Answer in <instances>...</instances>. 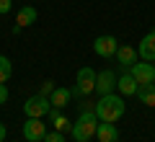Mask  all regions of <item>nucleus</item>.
<instances>
[{
	"label": "nucleus",
	"instance_id": "23",
	"mask_svg": "<svg viewBox=\"0 0 155 142\" xmlns=\"http://www.w3.org/2000/svg\"><path fill=\"white\" fill-rule=\"evenodd\" d=\"M116 142H122V140H116Z\"/></svg>",
	"mask_w": 155,
	"mask_h": 142
},
{
	"label": "nucleus",
	"instance_id": "7",
	"mask_svg": "<svg viewBox=\"0 0 155 142\" xmlns=\"http://www.w3.org/2000/svg\"><path fill=\"white\" fill-rule=\"evenodd\" d=\"M114 88H116V72H114V70H101V72H96V91H98V96L114 93Z\"/></svg>",
	"mask_w": 155,
	"mask_h": 142
},
{
	"label": "nucleus",
	"instance_id": "18",
	"mask_svg": "<svg viewBox=\"0 0 155 142\" xmlns=\"http://www.w3.org/2000/svg\"><path fill=\"white\" fill-rule=\"evenodd\" d=\"M54 83H52V80H44V83H41V88H39V93H41V96H47V98H49V93L52 91H54Z\"/></svg>",
	"mask_w": 155,
	"mask_h": 142
},
{
	"label": "nucleus",
	"instance_id": "1",
	"mask_svg": "<svg viewBox=\"0 0 155 142\" xmlns=\"http://www.w3.org/2000/svg\"><path fill=\"white\" fill-rule=\"evenodd\" d=\"M93 111H96V116H98V121L116 124V121L124 116V111H127V104H124V98L119 93H106V96L98 98V104L93 106Z\"/></svg>",
	"mask_w": 155,
	"mask_h": 142
},
{
	"label": "nucleus",
	"instance_id": "13",
	"mask_svg": "<svg viewBox=\"0 0 155 142\" xmlns=\"http://www.w3.org/2000/svg\"><path fill=\"white\" fill-rule=\"evenodd\" d=\"M96 137H98V142H116V140H119V129H116V124H109V121H98Z\"/></svg>",
	"mask_w": 155,
	"mask_h": 142
},
{
	"label": "nucleus",
	"instance_id": "22",
	"mask_svg": "<svg viewBox=\"0 0 155 142\" xmlns=\"http://www.w3.org/2000/svg\"><path fill=\"white\" fill-rule=\"evenodd\" d=\"M5 134H8V129H5V124H3V121H0V142L5 140Z\"/></svg>",
	"mask_w": 155,
	"mask_h": 142
},
{
	"label": "nucleus",
	"instance_id": "17",
	"mask_svg": "<svg viewBox=\"0 0 155 142\" xmlns=\"http://www.w3.org/2000/svg\"><path fill=\"white\" fill-rule=\"evenodd\" d=\"M11 75H13L11 60H8L5 54H0V83H8V80H11Z\"/></svg>",
	"mask_w": 155,
	"mask_h": 142
},
{
	"label": "nucleus",
	"instance_id": "21",
	"mask_svg": "<svg viewBox=\"0 0 155 142\" xmlns=\"http://www.w3.org/2000/svg\"><path fill=\"white\" fill-rule=\"evenodd\" d=\"M13 8V0H0V13H11Z\"/></svg>",
	"mask_w": 155,
	"mask_h": 142
},
{
	"label": "nucleus",
	"instance_id": "26",
	"mask_svg": "<svg viewBox=\"0 0 155 142\" xmlns=\"http://www.w3.org/2000/svg\"><path fill=\"white\" fill-rule=\"evenodd\" d=\"M153 23H155V21H153Z\"/></svg>",
	"mask_w": 155,
	"mask_h": 142
},
{
	"label": "nucleus",
	"instance_id": "2",
	"mask_svg": "<svg viewBox=\"0 0 155 142\" xmlns=\"http://www.w3.org/2000/svg\"><path fill=\"white\" fill-rule=\"evenodd\" d=\"M96 129H98V116H96L93 109H83L78 114L75 124L70 127V134L75 142H91L96 137Z\"/></svg>",
	"mask_w": 155,
	"mask_h": 142
},
{
	"label": "nucleus",
	"instance_id": "16",
	"mask_svg": "<svg viewBox=\"0 0 155 142\" xmlns=\"http://www.w3.org/2000/svg\"><path fill=\"white\" fill-rule=\"evenodd\" d=\"M47 116H49L52 127H54L57 132H67V129H70V127H72V124H70V119H67V116L62 114L60 109H52V111H49V114H47Z\"/></svg>",
	"mask_w": 155,
	"mask_h": 142
},
{
	"label": "nucleus",
	"instance_id": "12",
	"mask_svg": "<svg viewBox=\"0 0 155 142\" xmlns=\"http://www.w3.org/2000/svg\"><path fill=\"white\" fill-rule=\"evenodd\" d=\"M70 98H72V88H54V91L49 93L52 109H65V106L70 104Z\"/></svg>",
	"mask_w": 155,
	"mask_h": 142
},
{
	"label": "nucleus",
	"instance_id": "14",
	"mask_svg": "<svg viewBox=\"0 0 155 142\" xmlns=\"http://www.w3.org/2000/svg\"><path fill=\"white\" fill-rule=\"evenodd\" d=\"M31 23H36V8L34 5H23L21 11H18V16H16V26L26 28V26H31Z\"/></svg>",
	"mask_w": 155,
	"mask_h": 142
},
{
	"label": "nucleus",
	"instance_id": "20",
	"mask_svg": "<svg viewBox=\"0 0 155 142\" xmlns=\"http://www.w3.org/2000/svg\"><path fill=\"white\" fill-rule=\"evenodd\" d=\"M5 101H8V85H5V83H0V106L5 104Z\"/></svg>",
	"mask_w": 155,
	"mask_h": 142
},
{
	"label": "nucleus",
	"instance_id": "15",
	"mask_svg": "<svg viewBox=\"0 0 155 142\" xmlns=\"http://www.w3.org/2000/svg\"><path fill=\"white\" fill-rule=\"evenodd\" d=\"M137 96H140V101H142L145 106L153 109V106H155V83H140Z\"/></svg>",
	"mask_w": 155,
	"mask_h": 142
},
{
	"label": "nucleus",
	"instance_id": "4",
	"mask_svg": "<svg viewBox=\"0 0 155 142\" xmlns=\"http://www.w3.org/2000/svg\"><path fill=\"white\" fill-rule=\"evenodd\" d=\"M49 111H52V104H49L47 96H41V93L26 98V104H23V114H26L28 119H44Z\"/></svg>",
	"mask_w": 155,
	"mask_h": 142
},
{
	"label": "nucleus",
	"instance_id": "8",
	"mask_svg": "<svg viewBox=\"0 0 155 142\" xmlns=\"http://www.w3.org/2000/svg\"><path fill=\"white\" fill-rule=\"evenodd\" d=\"M129 72H132V78L137 83H153L155 80V67L150 65V62H134L132 67H129Z\"/></svg>",
	"mask_w": 155,
	"mask_h": 142
},
{
	"label": "nucleus",
	"instance_id": "5",
	"mask_svg": "<svg viewBox=\"0 0 155 142\" xmlns=\"http://www.w3.org/2000/svg\"><path fill=\"white\" fill-rule=\"evenodd\" d=\"M116 49H119V41H116V36H111V34H104V36H98L93 41V52L98 57H114L116 54Z\"/></svg>",
	"mask_w": 155,
	"mask_h": 142
},
{
	"label": "nucleus",
	"instance_id": "11",
	"mask_svg": "<svg viewBox=\"0 0 155 142\" xmlns=\"http://www.w3.org/2000/svg\"><path fill=\"white\" fill-rule=\"evenodd\" d=\"M140 60H145V62H155V31H150L147 36L140 41Z\"/></svg>",
	"mask_w": 155,
	"mask_h": 142
},
{
	"label": "nucleus",
	"instance_id": "19",
	"mask_svg": "<svg viewBox=\"0 0 155 142\" xmlns=\"http://www.w3.org/2000/svg\"><path fill=\"white\" fill-rule=\"evenodd\" d=\"M44 142H65V137H62V132H47V137H44Z\"/></svg>",
	"mask_w": 155,
	"mask_h": 142
},
{
	"label": "nucleus",
	"instance_id": "10",
	"mask_svg": "<svg viewBox=\"0 0 155 142\" xmlns=\"http://www.w3.org/2000/svg\"><path fill=\"white\" fill-rule=\"evenodd\" d=\"M114 57H116V60H119V65H122V67H127V70H129V67H132L134 62L140 60L137 49H134V47H129V44H124V47H119Z\"/></svg>",
	"mask_w": 155,
	"mask_h": 142
},
{
	"label": "nucleus",
	"instance_id": "9",
	"mask_svg": "<svg viewBox=\"0 0 155 142\" xmlns=\"http://www.w3.org/2000/svg\"><path fill=\"white\" fill-rule=\"evenodd\" d=\"M116 88H119V93H122V96H137L140 83L132 78V72H124V75L116 78Z\"/></svg>",
	"mask_w": 155,
	"mask_h": 142
},
{
	"label": "nucleus",
	"instance_id": "24",
	"mask_svg": "<svg viewBox=\"0 0 155 142\" xmlns=\"http://www.w3.org/2000/svg\"><path fill=\"white\" fill-rule=\"evenodd\" d=\"M41 142H44V140H41Z\"/></svg>",
	"mask_w": 155,
	"mask_h": 142
},
{
	"label": "nucleus",
	"instance_id": "3",
	"mask_svg": "<svg viewBox=\"0 0 155 142\" xmlns=\"http://www.w3.org/2000/svg\"><path fill=\"white\" fill-rule=\"evenodd\" d=\"M96 91V70L93 67H80L75 78V85H72V96H91Z\"/></svg>",
	"mask_w": 155,
	"mask_h": 142
},
{
	"label": "nucleus",
	"instance_id": "25",
	"mask_svg": "<svg viewBox=\"0 0 155 142\" xmlns=\"http://www.w3.org/2000/svg\"><path fill=\"white\" fill-rule=\"evenodd\" d=\"M153 83H155V80H153Z\"/></svg>",
	"mask_w": 155,
	"mask_h": 142
},
{
	"label": "nucleus",
	"instance_id": "6",
	"mask_svg": "<svg viewBox=\"0 0 155 142\" xmlns=\"http://www.w3.org/2000/svg\"><path fill=\"white\" fill-rule=\"evenodd\" d=\"M47 124L41 119H26V124H23V137H26L28 142H41L47 137Z\"/></svg>",
	"mask_w": 155,
	"mask_h": 142
}]
</instances>
